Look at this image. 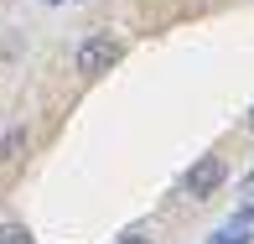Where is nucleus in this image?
<instances>
[{
    "label": "nucleus",
    "mask_w": 254,
    "mask_h": 244,
    "mask_svg": "<svg viewBox=\"0 0 254 244\" xmlns=\"http://www.w3.org/2000/svg\"><path fill=\"white\" fill-rule=\"evenodd\" d=\"M249 224H254V208H239V213L228 218V224L218 229L207 244H249V239H254V229H249Z\"/></svg>",
    "instance_id": "7ed1b4c3"
},
{
    "label": "nucleus",
    "mask_w": 254,
    "mask_h": 244,
    "mask_svg": "<svg viewBox=\"0 0 254 244\" xmlns=\"http://www.w3.org/2000/svg\"><path fill=\"white\" fill-rule=\"evenodd\" d=\"M0 244H37V239H31V229H21V224H0Z\"/></svg>",
    "instance_id": "20e7f679"
},
{
    "label": "nucleus",
    "mask_w": 254,
    "mask_h": 244,
    "mask_svg": "<svg viewBox=\"0 0 254 244\" xmlns=\"http://www.w3.org/2000/svg\"><path fill=\"white\" fill-rule=\"evenodd\" d=\"M223 177H228L223 156H197L187 166V177H182V197H187V203H202V197H213L223 187Z\"/></svg>",
    "instance_id": "f03ea898"
},
{
    "label": "nucleus",
    "mask_w": 254,
    "mask_h": 244,
    "mask_svg": "<svg viewBox=\"0 0 254 244\" xmlns=\"http://www.w3.org/2000/svg\"><path fill=\"white\" fill-rule=\"evenodd\" d=\"M120 57H125V37H114V31H88L83 47H78V73L99 78V73H109Z\"/></svg>",
    "instance_id": "f257e3e1"
},
{
    "label": "nucleus",
    "mask_w": 254,
    "mask_h": 244,
    "mask_svg": "<svg viewBox=\"0 0 254 244\" xmlns=\"http://www.w3.org/2000/svg\"><path fill=\"white\" fill-rule=\"evenodd\" d=\"M244 130H249V135H254V109H249V120H244Z\"/></svg>",
    "instance_id": "423d86ee"
},
{
    "label": "nucleus",
    "mask_w": 254,
    "mask_h": 244,
    "mask_svg": "<svg viewBox=\"0 0 254 244\" xmlns=\"http://www.w3.org/2000/svg\"><path fill=\"white\" fill-rule=\"evenodd\" d=\"M120 244H151V234H140V229H135V234H125Z\"/></svg>",
    "instance_id": "39448f33"
},
{
    "label": "nucleus",
    "mask_w": 254,
    "mask_h": 244,
    "mask_svg": "<svg viewBox=\"0 0 254 244\" xmlns=\"http://www.w3.org/2000/svg\"><path fill=\"white\" fill-rule=\"evenodd\" d=\"M249 187H254V171H249Z\"/></svg>",
    "instance_id": "6e6552de"
},
{
    "label": "nucleus",
    "mask_w": 254,
    "mask_h": 244,
    "mask_svg": "<svg viewBox=\"0 0 254 244\" xmlns=\"http://www.w3.org/2000/svg\"><path fill=\"white\" fill-rule=\"evenodd\" d=\"M47 5H63V0H47Z\"/></svg>",
    "instance_id": "0eeeda50"
}]
</instances>
